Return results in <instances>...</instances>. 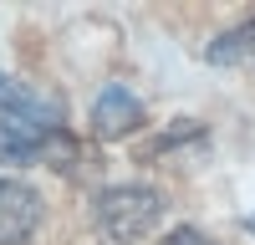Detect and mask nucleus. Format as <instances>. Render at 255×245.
<instances>
[{"label": "nucleus", "mask_w": 255, "mask_h": 245, "mask_svg": "<svg viewBox=\"0 0 255 245\" xmlns=\"http://www.w3.org/2000/svg\"><path fill=\"white\" fill-rule=\"evenodd\" d=\"M92 220L113 245H133L153 235V225L163 220V194L153 184H113L92 199Z\"/></svg>", "instance_id": "f257e3e1"}, {"label": "nucleus", "mask_w": 255, "mask_h": 245, "mask_svg": "<svg viewBox=\"0 0 255 245\" xmlns=\"http://www.w3.org/2000/svg\"><path fill=\"white\" fill-rule=\"evenodd\" d=\"M41 225V194L0 174V245H26Z\"/></svg>", "instance_id": "f03ea898"}, {"label": "nucleus", "mask_w": 255, "mask_h": 245, "mask_svg": "<svg viewBox=\"0 0 255 245\" xmlns=\"http://www.w3.org/2000/svg\"><path fill=\"white\" fill-rule=\"evenodd\" d=\"M61 128H46V122L31 118H5L0 113V163H46V148Z\"/></svg>", "instance_id": "7ed1b4c3"}, {"label": "nucleus", "mask_w": 255, "mask_h": 245, "mask_svg": "<svg viewBox=\"0 0 255 245\" xmlns=\"http://www.w3.org/2000/svg\"><path fill=\"white\" fill-rule=\"evenodd\" d=\"M133 128H143V102L128 87H102L92 102V133L97 138H128Z\"/></svg>", "instance_id": "20e7f679"}, {"label": "nucleus", "mask_w": 255, "mask_h": 245, "mask_svg": "<svg viewBox=\"0 0 255 245\" xmlns=\"http://www.w3.org/2000/svg\"><path fill=\"white\" fill-rule=\"evenodd\" d=\"M204 56L215 61V67H240V61H250V56H255V20H245V26H235V31L215 36Z\"/></svg>", "instance_id": "39448f33"}, {"label": "nucleus", "mask_w": 255, "mask_h": 245, "mask_svg": "<svg viewBox=\"0 0 255 245\" xmlns=\"http://www.w3.org/2000/svg\"><path fill=\"white\" fill-rule=\"evenodd\" d=\"M158 245H215V240H209L204 230H194V225H179V230H168Z\"/></svg>", "instance_id": "423d86ee"}, {"label": "nucleus", "mask_w": 255, "mask_h": 245, "mask_svg": "<svg viewBox=\"0 0 255 245\" xmlns=\"http://www.w3.org/2000/svg\"><path fill=\"white\" fill-rule=\"evenodd\" d=\"M245 230H250V235H255V210H250V215H245Z\"/></svg>", "instance_id": "0eeeda50"}]
</instances>
